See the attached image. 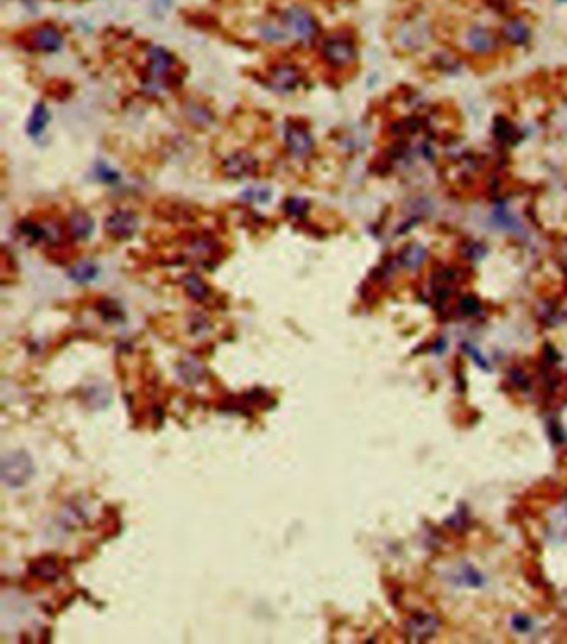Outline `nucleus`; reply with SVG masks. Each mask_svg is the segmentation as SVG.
Listing matches in <instances>:
<instances>
[{"mask_svg":"<svg viewBox=\"0 0 567 644\" xmlns=\"http://www.w3.org/2000/svg\"><path fill=\"white\" fill-rule=\"evenodd\" d=\"M35 473L34 461L27 451L17 450L2 457L0 463V477L9 488H22L30 481Z\"/></svg>","mask_w":567,"mask_h":644,"instance_id":"nucleus-1","label":"nucleus"},{"mask_svg":"<svg viewBox=\"0 0 567 644\" xmlns=\"http://www.w3.org/2000/svg\"><path fill=\"white\" fill-rule=\"evenodd\" d=\"M323 57L325 60L333 67H346L354 60L356 50L349 39L341 35L329 37L323 44Z\"/></svg>","mask_w":567,"mask_h":644,"instance_id":"nucleus-2","label":"nucleus"},{"mask_svg":"<svg viewBox=\"0 0 567 644\" xmlns=\"http://www.w3.org/2000/svg\"><path fill=\"white\" fill-rule=\"evenodd\" d=\"M285 24L301 40H309L316 35L318 27L315 19L311 17L308 10L301 9V7H291L285 12Z\"/></svg>","mask_w":567,"mask_h":644,"instance_id":"nucleus-3","label":"nucleus"},{"mask_svg":"<svg viewBox=\"0 0 567 644\" xmlns=\"http://www.w3.org/2000/svg\"><path fill=\"white\" fill-rule=\"evenodd\" d=\"M398 39L405 47H423L431 39V27L424 19H413L405 22L398 30Z\"/></svg>","mask_w":567,"mask_h":644,"instance_id":"nucleus-4","label":"nucleus"},{"mask_svg":"<svg viewBox=\"0 0 567 644\" xmlns=\"http://www.w3.org/2000/svg\"><path fill=\"white\" fill-rule=\"evenodd\" d=\"M171 64L173 59L165 48L162 47H152L148 50V73H150V84L157 85V87H163L165 80L169 79Z\"/></svg>","mask_w":567,"mask_h":644,"instance_id":"nucleus-5","label":"nucleus"},{"mask_svg":"<svg viewBox=\"0 0 567 644\" xmlns=\"http://www.w3.org/2000/svg\"><path fill=\"white\" fill-rule=\"evenodd\" d=\"M105 228L115 239H130L132 235H135L138 228V219L135 213L128 210L113 212L107 221H105Z\"/></svg>","mask_w":567,"mask_h":644,"instance_id":"nucleus-6","label":"nucleus"},{"mask_svg":"<svg viewBox=\"0 0 567 644\" xmlns=\"http://www.w3.org/2000/svg\"><path fill=\"white\" fill-rule=\"evenodd\" d=\"M256 168V160L247 151H236L223 162V172L230 178H243L251 175Z\"/></svg>","mask_w":567,"mask_h":644,"instance_id":"nucleus-7","label":"nucleus"},{"mask_svg":"<svg viewBox=\"0 0 567 644\" xmlns=\"http://www.w3.org/2000/svg\"><path fill=\"white\" fill-rule=\"evenodd\" d=\"M287 143L291 155L303 158L313 150V137L305 127L289 125L287 130Z\"/></svg>","mask_w":567,"mask_h":644,"instance_id":"nucleus-8","label":"nucleus"},{"mask_svg":"<svg viewBox=\"0 0 567 644\" xmlns=\"http://www.w3.org/2000/svg\"><path fill=\"white\" fill-rule=\"evenodd\" d=\"M466 44L472 52L489 53L497 47L496 35L486 27H471L466 34Z\"/></svg>","mask_w":567,"mask_h":644,"instance_id":"nucleus-9","label":"nucleus"},{"mask_svg":"<svg viewBox=\"0 0 567 644\" xmlns=\"http://www.w3.org/2000/svg\"><path fill=\"white\" fill-rule=\"evenodd\" d=\"M436 627H438V619L432 616V614L418 613L407 621L406 629L411 639H414V641H424V639L431 638V636L436 633Z\"/></svg>","mask_w":567,"mask_h":644,"instance_id":"nucleus-10","label":"nucleus"},{"mask_svg":"<svg viewBox=\"0 0 567 644\" xmlns=\"http://www.w3.org/2000/svg\"><path fill=\"white\" fill-rule=\"evenodd\" d=\"M64 37L57 30L55 27L52 26H44L39 27L37 30L32 34V44L37 50L42 52H55L62 47Z\"/></svg>","mask_w":567,"mask_h":644,"instance_id":"nucleus-11","label":"nucleus"},{"mask_svg":"<svg viewBox=\"0 0 567 644\" xmlns=\"http://www.w3.org/2000/svg\"><path fill=\"white\" fill-rule=\"evenodd\" d=\"M300 73L289 65H280L271 71L270 84L273 89L280 90V92H291L300 84Z\"/></svg>","mask_w":567,"mask_h":644,"instance_id":"nucleus-12","label":"nucleus"},{"mask_svg":"<svg viewBox=\"0 0 567 644\" xmlns=\"http://www.w3.org/2000/svg\"><path fill=\"white\" fill-rule=\"evenodd\" d=\"M399 260H401L403 266H406V268L418 270L427 260V250L421 243H411L410 247L403 250Z\"/></svg>","mask_w":567,"mask_h":644,"instance_id":"nucleus-13","label":"nucleus"},{"mask_svg":"<svg viewBox=\"0 0 567 644\" xmlns=\"http://www.w3.org/2000/svg\"><path fill=\"white\" fill-rule=\"evenodd\" d=\"M503 35L506 37L508 42L514 45H522L529 40V27L522 22L521 19H511L506 22L503 28Z\"/></svg>","mask_w":567,"mask_h":644,"instance_id":"nucleus-14","label":"nucleus"},{"mask_svg":"<svg viewBox=\"0 0 567 644\" xmlns=\"http://www.w3.org/2000/svg\"><path fill=\"white\" fill-rule=\"evenodd\" d=\"M68 228L77 239H87L93 230V221L85 212H75L68 219Z\"/></svg>","mask_w":567,"mask_h":644,"instance_id":"nucleus-15","label":"nucleus"},{"mask_svg":"<svg viewBox=\"0 0 567 644\" xmlns=\"http://www.w3.org/2000/svg\"><path fill=\"white\" fill-rule=\"evenodd\" d=\"M30 571L34 573L35 576L42 578V580L46 581H55L57 578H59L60 569L59 566H57L54 558H42V560L35 561V563L32 564Z\"/></svg>","mask_w":567,"mask_h":644,"instance_id":"nucleus-16","label":"nucleus"},{"mask_svg":"<svg viewBox=\"0 0 567 644\" xmlns=\"http://www.w3.org/2000/svg\"><path fill=\"white\" fill-rule=\"evenodd\" d=\"M216 243L208 237H198L190 241V252L197 260H208L215 255Z\"/></svg>","mask_w":567,"mask_h":644,"instance_id":"nucleus-17","label":"nucleus"},{"mask_svg":"<svg viewBox=\"0 0 567 644\" xmlns=\"http://www.w3.org/2000/svg\"><path fill=\"white\" fill-rule=\"evenodd\" d=\"M185 290L193 300H205L208 293H210L208 285L198 277V275H189V277L185 278Z\"/></svg>","mask_w":567,"mask_h":644,"instance_id":"nucleus-18","label":"nucleus"},{"mask_svg":"<svg viewBox=\"0 0 567 644\" xmlns=\"http://www.w3.org/2000/svg\"><path fill=\"white\" fill-rule=\"evenodd\" d=\"M68 275H70L73 282L88 283L97 277V266L90 264V261H81V264H77L73 266Z\"/></svg>","mask_w":567,"mask_h":644,"instance_id":"nucleus-19","label":"nucleus"},{"mask_svg":"<svg viewBox=\"0 0 567 644\" xmlns=\"http://www.w3.org/2000/svg\"><path fill=\"white\" fill-rule=\"evenodd\" d=\"M47 122H48L47 109L44 105H37L34 113H32L30 120H28V127H27L28 134H30L32 137L39 135L44 129H46Z\"/></svg>","mask_w":567,"mask_h":644,"instance_id":"nucleus-20","label":"nucleus"},{"mask_svg":"<svg viewBox=\"0 0 567 644\" xmlns=\"http://www.w3.org/2000/svg\"><path fill=\"white\" fill-rule=\"evenodd\" d=\"M287 212L291 217H303L308 212V202L303 199H289L287 202Z\"/></svg>","mask_w":567,"mask_h":644,"instance_id":"nucleus-21","label":"nucleus"},{"mask_svg":"<svg viewBox=\"0 0 567 644\" xmlns=\"http://www.w3.org/2000/svg\"><path fill=\"white\" fill-rule=\"evenodd\" d=\"M494 221H496L497 225H499V227H503V228H514V227H519V223H517V220L514 219V217L509 215V213L506 212V210L496 212V215H494Z\"/></svg>","mask_w":567,"mask_h":644,"instance_id":"nucleus-22","label":"nucleus"},{"mask_svg":"<svg viewBox=\"0 0 567 644\" xmlns=\"http://www.w3.org/2000/svg\"><path fill=\"white\" fill-rule=\"evenodd\" d=\"M461 310L466 315H476L477 311L481 310V305L474 297H464L463 300H461Z\"/></svg>","mask_w":567,"mask_h":644,"instance_id":"nucleus-23","label":"nucleus"},{"mask_svg":"<svg viewBox=\"0 0 567 644\" xmlns=\"http://www.w3.org/2000/svg\"><path fill=\"white\" fill-rule=\"evenodd\" d=\"M511 625L514 629L519 631V633H526V631L531 629L532 623H531V619H529L528 616H524V614H516V616L511 619Z\"/></svg>","mask_w":567,"mask_h":644,"instance_id":"nucleus-24","label":"nucleus"},{"mask_svg":"<svg viewBox=\"0 0 567 644\" xmlns=\"http://www.w3.org/2000/svg\"><path fill=\"white\" fill-rule=\"evenodd\" d=\"M468 351H469V355H471L472 358H474V362H476L477 365H479L481 368H483V370H488V371L491 370V368H489V365H488L486 360H484L483 356H481V353L476 350L474 347H468Z\"/></svg>","mask_w":567,"mask_h":644,"instance_id":"nucleus-25","label":"nucleus"},{"mask_svg":"<svg viewBox=\"0 0 567 644\" xmlns=\"http://www.w3.org/2000/svg\"><path fill=\"white\" fill-rule=\"evenodd\" d=\"M488 2L497 10H504L508 7V0H488Z\"/></svg>","mask_w":567,"mask_h":644,"instance_id":"nucleus-26","label":"nucleus"}]
</instances>
